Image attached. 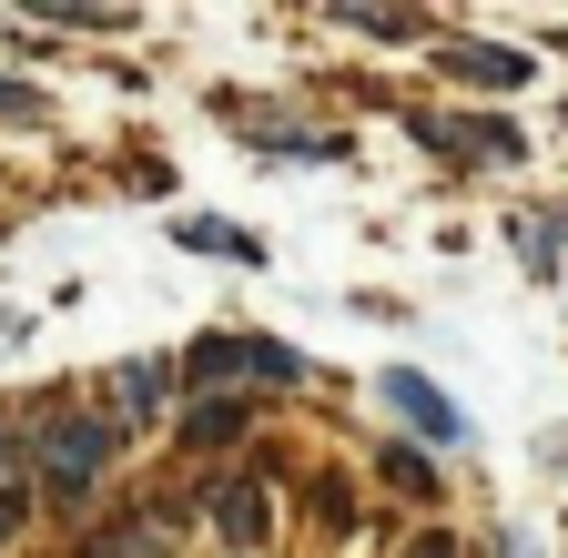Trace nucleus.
Here are the masks:
<instances>
[{
	"label": "nucleus",
	"instance_id": "9b49d317",
	"mask_svg": "<svg viewBox=\"0 0 568 558\" xmlns=\"http://www.w3.org/2000/svg\"><path fill=\"white\" fill-rule=\"evenodd\" d=\"M183 366H193V376H234V366H244V335H203Z\"/></svg>",
	"mask_w": 568,
	"mask_h": 558
},
{
	"label": "nucleus",
	"instance_id": "9d476101",
	"mask_svg": "<svg viewBox=\"0 0 568 558\" xmlns=\"http://www.w3.org/2000/svg\"><path fill=\"white\" fill-rule=\"evenodd\" d=\"M244 366L264 386H305V356H295V345H274V335H244Z\"/></svg>",
	"mask_w": 568,
	"mask_h": 558
},
{
	"label": "nucleus",
	"instance_id": "39448f33",
	"mask_svg": "<svg viewBox=\"0 0 568 558\" xmlns=\"http://www.w3.org/2000/svg\"><path fill=\"white\" fill-rule=\"evenodd\" d=\"M447 72H467V82H487V92H518V82H528V51H508V41H457Z\"/></svg>",
	"mask_w": 568,
	"mask_h": 558
},
{
	"label": "nucleus",
	"instance_id": "20e7f679",
	"mask_svg": "<svg viewBox=\"0 0 568 558\" xmlns=\"http://www.w3.org/2000/svg\"><path fill=\"white\" fill-rule=\"evenodd\" d=\"M386 406H396V416H406V427H416V437H437V447H447V437H457V406H447V396H437V386H426V376H416V366H396V376H386Z\"/></svg>",
	"mask_w": 568,
	"mask_h": 558
},
{
	"label": "nucleus",
	"instance_id": "ddd939ff",
	"mask_svg": "<svg viewBox=\"0 0 568 558\" xmlns=\"http://www.w3.org/2000/svg\"><path fill=\"white\" fill-rule=\"evenodd\" d=\"M21 467H31V437L11 427V416H0V498H11V477H21Z\"/></svg>",
	"mask_w": 568,
	"mask_h": 558
},
{
	"label": "nucleus",
	"instance_id": "1a4fd4ad",
	"mask_svg": "<svg viewBox=\"0 0 568 558\" xmlns=\"http://www.w3.org/2000/svg\"><path fill=\"white\" fill-rule=\"evenodd\" d=\"M173 234H183L193 254H224V264H254V234H234V224H203V214H183Z\"/></svg>",
	"mask_w": 568,
	"mask_h": 558
},
{
	"label": "nucleus",
	"instance_id": "7ed1b4c3",
	"mask_svg": "<svg viewBox=\"0 0 568 558\" xmlns=\"http://www.w3.org/2000/svg\"><path fill=\"white\" fill-rule=\"evenodd\" d=\"M416 132H426L437 153H457V163H518V153H528L518 122H497V112H487V122H416Z\"/></svg>",
	"mask_w": 568,
	"mask_h": 558
},
{
	"label": "nucleus",
	"instance_id": "2eb2a0df",
	"mask_svg": "<svg viewBox=\"0 0 568 558\" xmlns=\"http://www.w3.org/2000/svg\"><path fill=\"white\" fill-rule=\"evenodd\" d=\"M11 528H21V498H0V548H11Z\"/></svg>",
	"mask_w": 568,
	"mask_h": 558
},
{
	"label": "nucleus",
	"instance_id": "f257e3e1",
	"mask_svg": "<svg viewBox=\"0 0 568 558\" xmlns=\"http://www.w3.org/2000/svg\"><path fill=\"white\" fill-rule=\"evenodd\" d=\"M31 467H41V487H51V508H82L92 487H102V467H112V416L61 406L51 427L31 437Z\"/></svg>",
	"mask_w": 568,
	"mask_h": 558
},
{
	"label": "nucleus",
	"instance_id": "f03ea898",
	"mask_svg": "<svg viewBox=\"0 0 568 558\" xmlns=\"http://www.w3.org/2000/svg\"><path fill=\"white\" fill-rule=\"evenodd\" d=\"M203 518H213V538H224V548H264V538H274V498H264L254 477H224V487L203 498Z\"/></svg>",
	"mask_w": 568,
	"mask_h": 558
},
{
	"label": "nucleus",
	"instance_id": "6e6552de",
	"mask_svg": "<svg viewBox=\"0 0 568 558\" xmlns=\"http://www.w3.org/2000/svg\"><path fill=\"white\" fill-rule=\"evenodd\" d=\"M173 538H163V518H122V528H102L82 558H163Z\"/></svg>",
	"mask_w": 568,
	"mask_h": 558
},
{
	"label": "nucleus",
	"instance_id": "0eeeda50",
	"mask_svg": "<svg viewBox=\"0 0 568 558\" xmlns=\"http://www.w3.org/2000/svg\"><path fill=\"white\" fill-rule=\"evenodd\" d=\"M163 396H173V366H153V356H142V366H122V376H112V406H122V416H153Z\"/></svg>",
	"mask_w": 568,
	"mask_h": 558
},
{
	"label": "nucleus",
	"instance_id": "4468645a",
	"mask_svg": "<svg viewBox=\"0 0 568 558\" xmlns=\"http://www.w3.org/2000/svg\"><path fill=\"white\" fill-rule=\"evenodd\" d=\"M0 112H11V122H41V92H31V82H11V72H0Z\"/></svg>",
	"mask_w": 568,
	"mask_h": 558
},
{
	"label": "nucleus",
	"instance_id": "423d86ee",
	"mask_svg": "<svg viewBox=\"0 0 568 558\" xmlns=\"http://www.w3.org/2000/svg\"><path fill=\"white\" fill-rule=\"evenodd\" d=\"M244 427H254V406H244V396H213V406L183 416V447H234Z\"/></svg>",
	"mask_w": 568,
	"mask_h": 558
},
{
	"label": "nucleus",
	"instance_id": "f8f14e48",
	"mask_svg": "<svg viewBox=\"0 0 568 558\" xmlns=\"http://www.w3.org/2000/svg\"><path fill=\"white\" fill-rule=\"evenodd\" d=\"M386 487H406V498H426V487H437V467H426L416 447H386Z\"/></svg>",
	"mask_w": 568,
	"mask_h": 558
}]
</instances>
